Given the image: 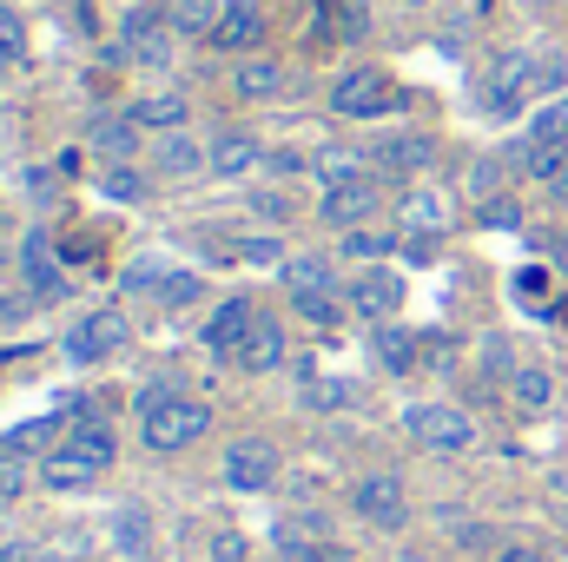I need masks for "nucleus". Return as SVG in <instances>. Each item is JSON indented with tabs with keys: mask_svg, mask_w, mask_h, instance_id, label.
I'll use <instances>...</instances> for the list:
<instances>
[{
	"mask_svg": "<svg viewBox=\"0 0 568 562\" xmlns=\"http://www.w3.org/2000/svg\"><path fill=\"white\" fill-rule=\"evenodd\" d=\"M568 60L562 53H496L483 67V113L489 120H516L536 93H562Z\"/></svg>",
	"mask_w": 568,
	"mask_h": 562,
	"instance_id": "1",
	"label": "nucleus"
},
{
	"mask_svg": "<svg viewBox=\"0 0 568 562\" xmlns=\"http://www.w3.org/2000/svg\"><path fill=\"white\" fill-rule=\"evenodd\" d=\"M205 436H212V404L192 398V391H179V398L159 404V411H140V443L152 456H179V450H192V443H205Z\"/></svg>",
	"mask_w": 568,
	"mask_h": 562,
	"instance_id": "2",
	"label": "nucleus"
},
{
	"mask_svg": "<svg viewBox=\"0 0 568 562\" xmlns=\"http://www.w3.org/2000/svg\"><path fill=\"white\" fill-rule=\"evenodd\" d=\"M404 107V87L384 73V67H344L331 80V113L337 120H384Z\"/></svg>",
	"mask_w": 568,
	"mask_h": 562,
	"instance_id": "3",
	"label": "nucleus"
},
{
	"mask_svg": "<svg viewBox=\"0 0 568 562\" xmlns=\"http://www.w3.org/2000/svg\"><path fill=\"white\" fill-rule=\"evenodd\" d=\"M126 338H133V318H126L120 304H100V311H87V318L60 338V358L87 371V364H106L113 351H126Z\"/></svg>",
	"mask_w": 568,
	"mask_h": 562,
	"instance_id": "4",
	"label": "nucleus"
},
{
	"mask_svg": "<svg viewBox=\"0 0 568 562\" xmlns=\"http://www.w3.org/2000/svg\"><path fill=\"white\" fill-rule=\"evenodd\" d=\"M351 510H357V523L397 536V530H410V483L397 470H371L351 483Z\"/></svg>",
	"mask_w": 568,
	"mask_h": 562,
	"instance_id": "5",
	"label": "nucleus"
},
{
	"mask_svg": "<svg viewBox=\"0 0 568 562\" xmlns=\"http://www.w3.org/2000/svg\"><path fill=\"white\" fill-rule=\"evenodd\" d=\"M284 456L272 436H232L225 443V456H219V476H225V490H239V496H265L272 483H278Z\"/></svg>",
	"mask_w": 568,
	"mask_h": 562,
	"instance_id": "6",
	"label": "nucleus"
},
{
	"mask_svg": "<svg viewBox=\"0 0 568 562\" xmlns=\"http://www.w3.org/2000/svg\"><path fill=\"white\" fill-rule=\"evenodd\" d=\"M404 430L424 443L429 456H469L476 450V418L456 411V404H410L404 411Z\"/></svg>",
	"mask_w": 568,
	"mask_h": 562,
	"instance_id": "7",
	"label": "nucleus"
},
{
	"mask_svg": "<svg viewBox=\"0 0 568 562\" xmlns=\"http://www.w3.org/2000/svg\"><path fill=\"white\" fill-rule=\"evenodd\" d=\"M120 53L126 67H145V73H165L172 53H179V33L165 27V7H133L126 27H120Z\"/></svg>",
	"mask_w": 568,
	"mask_h": 562,
	"instance_id": "8",
	"label": "nucleus"
},
{
	"mask_svg": "<svg viewBox=\"0 0 568 562\" xmlns=\"http://www.w3.org/2000/svg\"><path fill=\"white\" fill-rule=\"evenodd\" d=\"M562 152H568V93H556V100L529 120V133L516 140V152H509V159H516L529 179H549V165H556Z\"/></svg>",
	"mask_w": 568,
	"mask_h": 562,
	"instance_id": "9",
	"label": "nucleus"
},
{
	"mask_svg": "<svg viewBox=\"0 0 568 562\" xmlns=\"http://www.w3.org/2000/svg\"><path fill=\"white\" fill-rule=\"evenodd\" d=\"M377 205H384V185H377V172H371V179L324 185V199H317V219H324L331 232H357V225H371V219H377Z\"/></svg>",
	"mask_w": 568,
	"mask_h": 562,
	"instance_id": "10",
	"label": "nucleus"
},
{
	"mask_svg": "<svg viewBox=\"0 0 568 562\" xmlns=\"http://www.w3.org/2000/svg\"><path fill=\"white\" fill-rule=\"evenodd\" d=\"M20 291L33 298V304H60L73 284H67V272H60V259H53V239L33 225L27 239H20Z\"/></svg>",
	"mask_w": 568,
	"mask_h": 562,
	"instance_id": "11",
	"label": "nucleus"
},
{
	"mask_svg": "<svg viewBox=\"0 0 568 562\" xmlns=\"http://www.w3.org/2000/svg\"><path fill=\"white\" fill-rule=\"evenodd\" d=\"M344 298H351V311H357V318L390 324V318L404 311V279H397V265L384 259V265H364L357 279L344 284Z\"/></svg>",
	"mask_w": 568,
	"mask_h": 562,
	"instance_id": "12",
	"label": "nucleus"
},
{
	"mask_svg": "<svg viewBox=\"0 0 568 562\" xmlns=\"http://www.w3.org/2000/svg\"><path fill=\"white\" fill-rule=\"evenodd\" d=\"M258 318H265V311L239 291V298H219V304H212V318H205V331H199V338H205V351H212V358H239V344L252 338V324H258Z\"/></svg>",
	"mask_w": 568,
	"mask_h": 562,
	"instance_id": "13",
	"label": "nucleus"
},
{
	"mask_svg": "<svg viewBox=\"0 0 568 562\" xmlns=\"http://www.w3.org/2000/svg\"><path fill=\"white\" fill-rule=\"evenodd\" d=\"M390 225H397L404 239H436V232H449V192H443V185H410V192L390 205Z\"/></svg>",
	"mask_w": 568,
	"mask_h": 562,
	"instance_id": "14",
	"label": "nucleus"
},
{
	"mask_svg": "<svg viewBox=\"0 0 568 562\" xmlns=\"http://www.w3.org/2000/svg\"><path fill=\"white\" fill-rule=\"evenodd\" d=\"M436 159H443V140L436 133H390L384 145H371V165L390 172V179H417Z\"/></svg>",
	"mask_w": 568,
	"mask_h": 562,
	"instance_id": "15",
	"label": "nucleus"
},
{
	"mask_svg": "<svg viewBox=\"0 0 568 562\" xmlns=\"http://www.w3.org/2000/svg\"><path fill=\"white\" fill-rule=\"evenodd\" d=\"M258 40H265V7L258 0H225V13L212 27V47L232 53V60H245V53H258Z\"/></svg>",
	"mask_w": 568,
	"mask_h": 562,
	"instance_id": "16",
	"label": "nucleus"
},
{
	"mask_svg": "<svg viewBox=\"0 0 568 562\" xmlns=\"http://www.w3.org/2000/svg\"><path fill=\"white\" fill-rule=\"evenodd\" d=\"M284 358H291V331H284L278 318H258L232 364H239L245 378H272V371H284Z\"/></svg>",
	"mask_w": 568,
	"mask_h": 562,
	"instance_id": "17",
	"label": "nucleus"
},
{
	"mask_svg": "<svg viewBox=\"0 0 568 562\" xmlns=\"http://www.w3.org/2000/svg\"><path fill=\"white\" fill-rule=\"evenodd\" d=\"M232 93L239 100H278V93H291V67L272 53H245V60H232Z\"/></svg>",
	"mask_w": 568,
	"mask_h": 562,
	"instance_id": "18",
	"label": "nucleus"
},
{
	"mask_svg": "<svg viewBox=\"0 0 568 562\" xmlns=\"http://www.w3.org/2000/svg\"><path fill=\"white\" fill-rule=\"evenodd\" d=\"M87 140H93V152H100L106 165H133V152L145 145V127L133 120V113H100Z\"/></svg>",
	"mask_w": 568,
	"mask_h": 562,
	"instance_id": "19",
	"label": "nucleus"
},
{
	"mask_svg": "<svg viewBox=\"0 0 568 562\" xmlns=\"http://www.w3.org/2000/svg\"><path fill=\"white\" fill-rule=\"evenodd\" d=\"M152 165H159L165 179H192V172H212V145L192 140V133L179 127V133H159V145H152Z\"/></svg>",
	"mask_w": 568,
	"mask_h": 562,
	"instance_id": "20",
	"label": "nucleus"
},
{
	"mask_svg": "<svg viewBox=\"0 0 568 562\" xmlns=\"http://www.w3.org/2000/svg\"><path fill=\"white\" fill-rule=\"evenodd\" d=\"M509 404H516L523 418H549V404H556V371H549V364H516V371H509Z\"/></svg>",
	"mask_w": 568,
	"mask_h": 562,
	"instance_id": "21",
	"label": "nucleus"
},
{
	"mask_svg": "<svg viewBox=\"0 0 568 562\" xmlns=\"http://www.w3.org/2000/svg\"><path fill=\"white\" fill-rule=\"evenodd\" d=\"M272 152H265V140L258 133H219L212 140V172L219 179H245V172H258Z\"/></svg>",
	"mask_w": 568,
	"mask_h": 562,
	"instance_id": "22",
	"label": "nucleus"
},
{
	"mask_svg": "<svg viewBox=\"0 0 568 562\" xmlns=\"http://www.w3.org/2000/svg\"><path fill=\"white\" fill-rule=\"evenodd\" d=\"M126 113L140 120L145 133H179V127L192 120V100H185V93H145V100H133Z\"/></svg>",
	"mask_w": 568,
	"mask_h": 562,
	"instance_id": "23",
	"label": "nucleus"
},
{
	"mask_svg": "<svg viewBox=\"0 0 568 562\" xmlns=\"http://www.w3.org/2000/svg\"><path fill=\"white\" fill-rule=\"evenodd\" d=\"M291 311H297L304 324H317V331H344V318H351V298H344L337 284H324V291H297V298H291Z\"/></svg>",
	"mask_w": 568,
	"mask_h": 562,
	"instance_id": "24",
	"label": "nucleus"
},
{
	"mask_svg": "<svg viewBox=\"0 0 568 562\" xmlns=\"http://www.w3.org/2000/svg\"><path fill=\"white\" fill-rule=\"evenodd\" d=\"M219 13H225V0H165V27L179 40H212Z\"/></svg>",
	"mask_w": 568,
	"mask_h": 562,
	"instance_id": "25",
	"label": "nucleus"
},
{
	"mask_svg": "<svg viewBox=\"0 0 568 562\" xmlns=\"http://www.w3.org/2000/svg\"><path fill=\"white\" fill-rule=\"evenodd\" d=\"M397 245H404V232H397V225H384V232H377V225L337 232V252H344V259H364V265H384V259H390Z\"/></svg>",
	"mask_w": 568,
	"mask_h": 562,
	"instance_id": "26",
	"label": "nucleus"
},
{
	"mask_svg": "<svg viewBox=\"0 0 568 562\" xmlns=\"http://www.w3.org/2000/svg\"><path fill=\"white\" fill-rule=\"evenodd\" d=\"M73 418H33V423H13L7 436H0V450H13V456H47L53 443H60V430Z\"/></svg>",
	"mask_w": 568,
	"mask_h": 562,
	"instance_id": "27",
	"label": "nucleus"
},
{
	"mask_svg": "<svg viewBox=\"0 0 568 562\" xmlns=\"http://www.w3.org/2000/svg\"><path fill=\"white\" fill-rule=\"evenodd\" d=\"M278 279H284V298H297V291H324V284H337V265L317 259V252H304V259H284Z\"/></svg>",
	"mask_w": 568,
	"mask_h": 562,
	"instance_id": "28",
	"label": "nucleus"
},
{
	"mask_svg": "<svg viewBox=\"0 0 568 562\" xmlns=\"http://www.w3.org/2000/svg\"><path fill=\"white\" fill-rule=\"evenodd\" d=\"M311 172H317L324 185H344V179H371V152H351V145H324V152L311 159Z\"/></svg>",
	"mask_w": 568,
	"mask_h": 562,
	"instance_id": "29",
	"label": "nucleus"
},
{
	"mask_svg": "<svg viewBox=\"0 0 568 562\" xmlns=\"http://www.w3.org/2000/svg\"><path fill=\"white\" fill-rule=\"evenodd\" d=\"M377 358H384L397 378H410V371H417V331H404V324H384V331H377Z\"/></svg>",
	"mask_w": 568,
	"mask_h": 562,
	"instance_id": "30",
	"label": "nucleus"
},
{
	"mask_svg": "<svg viewBox=\"0 0 568 562\" xmlns=\"http://www.w3.org/2000/svg\"><path fill=\"white\" fill-rule=\"evenodd\" d=\"M33 476H40V463H33V456L0 450V503H20V496L33 490Z\"/></svg>",
	"mask_w": 568,
	"mask_h": 562,
	"instance_id": "31",
	"label": "nucleus"
},
{
	"mask_svg": "<svg viewBox=\"0 0 568 562\" xmlns=\"http://www.w3.org/2000/svg\"><path fill=\"white\" fill-rule=\"evenodd\" d=\"M100 192H106V199H126V205H140L152 185H145L140 165H106V172H100Z\"/></svg>",
	"mask_w": 568,
	"mask_h": 562,
	"instance_id": "32",
	"label": "nucleus"
},
{
	"mask_svg": "<svg viewBox=\"0 0 568 562\" xmlns=\"http://www.w3.org/2000/svg\"><path fill=\"white\" fill-rule=\"evenodd\" d=\"M20 60H27V20H20V7L0 0V67H20Z\"/></svg>",
	"mask_w": 568,
	"mask_h": 562,
	"instance_id": "33",
	"label": "nucleus"
},
{
	"mask_svg": "<svg viewBox=\"0 0 568 562\" xmlns=\"http://www.w3.org/2000/svg\"><path fill=\"white\" fill-rule=\"evenodd\" d=\"M199 298H205V279L199 272H172V279L159 284V304H172V311L179 304H199Z\"/></svg>",
	"mask_w": 568,
	"mask_h": 562,
	"instance_id": "34",
	"label": "nucleus"
},
{
	"mask_svg": "<svg viewBox=\"0 0 568 562\" xmlns=\"http://www.w3.org/2000/svg\"><path fill=\"white\" fill-rule=\"evenodd\" d=\"M496 562H556V550L542 536H509V543H496Z\"/></svg>",
	"mask_w": 568,
	"mask_h": 562,
	"instance_id": "35",
	"label": "nucleus"
},
{
	"mask_svg": "<svg viewBox=\"0 0 568 562\" xmlns=\"http://www.w3.org/2000/svg\"><path fill=\"white\" fill-rule=\"evenodd\" d=\"M172 279V272H165V265H159V259H133V265H126V291H159V284Z\"/></svg>",
	"mask_w": 568,
	"mask_h": 562,
	"instance_id": "36",
	"label": "nucleus"
},
{
	"mask_svg": "<svg viewBox=\"0 0 568 562\" xmlns=\"http://www.w3.org/2000/svg\"><path fill=\"white\" fill-rule=\"evenodd\" d=\"M120 550L145 556V510H140V503H133V510H120Z\"/></svg>",
	"mask_w": 568,
	"mask_h": 562,
	"instance_id": "37",
	"label": "nucleus"
},
{
	"mask_svg": "<svg viewBox=\"0 0 568 562\" xmlns=\"http://www.w3.org/2000/svg\"><path fill=\"white\" fill-rule=\"evenodd\" d=\"M483 225H523V205L496 192V199H483Z\"/></svg>",
	"mask_w": 568,
	"mask_h": 562,
	"instance_id": "38",
	"label": "nucleus"
},
{
	"mask_svg": "<svg viewBox=\"0 0 568 562\" xmlns=\"http://www.w3.org/2000/svg\"><path fill=\"white\" fill-rule=\"evenodd\" d=\"M172 398H179V384H172V378H145L140 411H159V404H172Z\"/></svg>",
	"mask_w": 568,
	"mask_h": 562,
	"instance_id": "39",
	"label": "nucleus"
},
{
	"mask_svg": "<svg viewBox=\"0 0 568 562\" xmlns=\"http://www.w3.org/2000/svg\"><path fill=\"white\" fill-rule=\"evenodd\" d=\"M291 556H297V562H357L351 550H337V543H297Z\"/></svg>",
	"mask_w": 568,
	"mask_h": 562,
	"instance_id": "40",
	"label": "nucleus"
},
{
	"mask_svg": "<svg viewBox=\"0 0 568 562\" xmlns=\"http://www.w3.org/2000/svg\"><path fill=\"white\" fill-rule=\"evenodd\" d=\"M542 192H549L556 205H568V152L556 159V165H549V179H542Z\"/></svg>",
	"mask_w": 568,
	"mask_h": 562,
	"instance_id": "41",
	"label": "nucleus"
},
{
	"mask_svg": "<svg viewBox=\"0 0 568 562\" xmlns=\"http://www.w3.org/2000/svg\"><path fill=\"white\" fill-rule=\"evenodd\" d=\"M516 284H523V298H536V291L549 284V272H536V265H529V272H516Z\"/></svg>",
	"mask_w": 568,
	"mask_h": 562,
	"instance_id": "42",
	"label": "nucleus"
},
{
	"mask_svg": "<svg viewBox=\"0 0 568 562\" xmlns=\"http://www.w3.org/2000/svg\"><path fill=\"white\" fill-rule=\"evenodd\" d=\"M219 562H245V543L239 536H219Z\"/></svg>",
	"mask_w": 568,
	"mask_h": 562,
	"instance_id": "43",
	"label": "nucleus"
},
{
	"mask_svg": "<svg viewBox=\"0 0 568 562\" xmlns=\"http://www.w3.org/2000/svg\"><path fill=\"white\" fill-rule=\"evenodd\" d=\"M0 291H7V252H0Z\"/></svg>",
	"mask_w": 568,
	"mask_h": 562,
	"instance_id": "44",
	"label": "nucleus"
},
{
	"mask_svg": "<svg viewBox=\"0 0 568 562\" xmlns=\"http://www.w3.org/2000/svg\"><path fill=\"white\" fill-rule=\"evenodd\" d=\"M397 7H410V13H417V7H429V0H397Z\"/></svg>",
	"mask_w": 568,
	"mask_h": 562,
	"instance_id": "45",
	"label": "nucleus"
},
{
	"mask_svg": "<svg viewBox=\"0 0 568 562\" xmlns=\"http://www.w3.org/2000/svg\"><path fill=\"white\" fill-rule=\"evenodd\" d=\"M404 562H429V556H404Z\"/></svg>",
	"mask_w": 568,
	"mask_h": 562,
	"instance_id": "46",
	"label": "nucleus"
},
{
	"mask_svg": "<svg viewBox=\"0 0 568 562\" xmlns=\"http://www.w3.org/2000/svg\"><path fill=\"white\" fill-rule=\"evenodd\" d=\"M53 562H60V556H53Z\"/></svg>",
	"mask_w": 568,
	"mask_h": 562,
	"instance_id": "47",
	"label": "nucleus"
}]
</instances>
